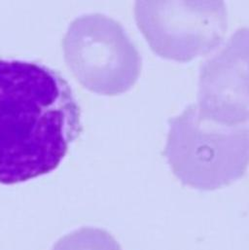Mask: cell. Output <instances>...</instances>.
Segmentation results:
<instances>
[{"label":"cell","mask_w":249,"mask_h":250,"mask_svg":"<svg viewBox=\"0 0 249 250\" xmlns=\"http://www.w3.org/2000/svg\"><path fill=\"white\" fill-rule=\"evenodd\" d=\"M199 111L224 125L249 120V27L237 30L215 56L207 61L199 83Z\"/></svg>","instance_id":"5"},{"label":"cell","mask_w":249,"mask_h":250,"mask_svg":"<svg viewBox=\"0 0 249 250\" xmlns=\"http://www.w3.org/2000/svg\"><path fill=\"white\" fill-rule=\"evenodd\" d=\"M81 132L79 104L58 71L0 60V184L52 172Z\"/></svg>","instance_id":"1"},{"label":"cell","mask_w":249,"mask_h":250,"mask_svg":"<svg viewBox=\"0 0 249 250\" xmlns=\"http://www.w3.org/2000/svg\"><path fill=\"white\" fill-rule=\"evenodd\" d=\"M52 250H122V248L109 232L83 227L60 239Z\"/></svg>","instance_id":"6"},{"label":"cell","mask_w":249,"mask_h":250,"mask_svg":"<svg viewBox=\"0 0 249 250\" xmlns=\"http://www.w3.org/2000/svg\"><path fill=\"white\" fill-rule=\"evenodd\" d=\"M64 51L79 82L104 96L128 91L142 69L141 56L124 27L102 14L76 19L66 33Z\"/></svg>","instance_id":"3"},{"label":"cell","mask_w":249,"mask_h":250,"mask_svg":"<svg viewBox=\"0 0 249 250\" xmlns=\"http://www.w3.org/2000/svg\"><path fill=\"white\" fill-rule=\"evenodd\" d=\"M164 150L184 185L213 191L241 179L249 166V125H229L203 117L197 104L168 121Z\"/></svg>","instance_id":"2"},{"label":"cell","mask_w":249,"mask_h":250,"mask_svg":"<svg viewBox=\"0 0 249 250\" xmlns=\"http://www.w3.org/2000/svg\"><path fill=\"white\" fill-rule=\"evenodd\" d=\"M138 28L160 57L189 62L216 48L228 24L222 1H137Z\"/></svg>","instance_id":"4"}]
</instances>
